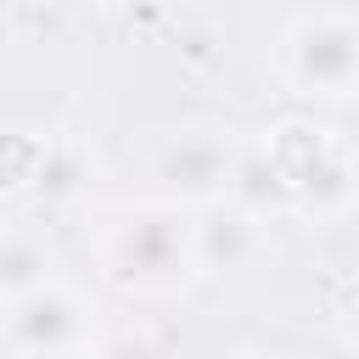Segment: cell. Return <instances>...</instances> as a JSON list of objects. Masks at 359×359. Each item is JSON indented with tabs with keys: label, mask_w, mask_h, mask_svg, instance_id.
<instances>
[{
	"label": "cell",
	"mask_w": 359,
	"mask_h": 359,
	"mask_svg": "<svg viewBox=\"0 0 359 359\" xmlns=\"http://www.w3.org/2000/svg\"><path fill=\"white\" fill-rule=\"evenodd\" d=\"M101 275L129 297H180L202 264H196V213L180 202H129L101 224L95 241Z\"/></svg>",
	"instance_id": "1"
},
{
	"label": "cell",
	"mask_w": 359,
	"mask_h": 359,
	"mask_svg": "<svg viewBox=\"0 0 359 359\" xmlns=\"http://www.w3.org/2000/svg\"><path fill=\"white\" fill-rule=\"evenodd\" d=\"M252 146L275 174L286 219L331 224V219L353 213V202H359V151L342 140V129L314 123V118H275L252 135Z\"/></svg>",
	"instance_id": "2"
},
{
	"label": "cell",
	"mask_w": 359,
	"mask_h": 359,
	"mask_svg": "<svg viewBox=\"0 0 359 359\" xmlns=\"http://www.w3.org/2000/svg\"><path fill=\"white\" fill-rule=\"evenodd\" d=\"M275 79L286 95L314 107L359 101V11L314 6L286 17L275 34Z\"/></svg>",
	"instance_id": "3"
},
{
	"label": "cell",
	"mask_w": 359,
	"mask_h": 359,
	"mask_svg": "<svg viewBox=\"0 0 359 359\" xmlns=\"http://www.w3.org/2000/svg\"><path fill=\"white\" fill-rule=\"evenodd\" d=\"M241 151H247V135L230 129V123H219V118H196V123L168 129V135L151 146L157 196H163V202H180V208L230 202Z\"/></svg>",
	"instance_id": "4"
},
{
	"label": "cell",
	"mask_w": 359,
	"mask_h": 359,
	"mask_svg": "<svg viewBox=\"0 0 359 359\" xmlns=\"http://www.w3.org/2000/svg\"><path fill=\"white\" fill-rule=\"evenodd\" d=\"M101 331V309L90 292L50 280L17 303L0 309V348L11 359H56V353H79L90 348Z\"/></svg>",
	"instance_id": "5"
},
{
	"label": "cell",
	"mask_w": 359,
	"mask_h": 359,
	"mask_svg": "<svg viewBox=\"0 0 359 359\" xmlns=\"http://www.w3.org/2000/svg\"><path fill=\"white\" fill-rule=\"evenodd\" d=\"M62 252L39 224H0V309L62 280Z\"/></svg>",
	"instance_id": "6"
},
{
	"label": "cell",
	"mask_w": 359,
	"mask_h": 359,
	"mask_svg": "<svg viewBox=\"0 0 359 359\" xmlns=\"http://www.w3.org/2000/svg\"><path fill=\"white\" fill-rule=\"evenodd\" d=\"M258 224L247 208L236 202H213L196 213V264L202 275H224V269H241L252 252H258Z\"/></svg>",
	"instance_id": "7"
},
{
	"label": "cell",
	"mask_w": 359,
	"mask_h": 359,
	"mask_svg": "<svg viewBox=\"0 0 359 359\" xmlns=\"http://www.w3.org/2000/svg\"><path fill=\"white\" fill-rule=\"evenodd\" d=\"M50 174V135L28 123H0V196H28Z\"/></svg>",
	"instance_id": "8"
},
{
	"label": "cell",
	"mask_w": 359,
	"mask_h": 359,
	"mask_svg": "<svg viewBox=\"0 0 359 359\" xmlns=\"http://www.w3.org/2000/svg\"><path fill=\"white\" fill-rule=\"evenodd\" d=\"M342 342L359 353V286L348 292V303H342Z\"/></svg>",
	"instance_id": "9"
},
{
	"label": "cell",
	"mask_w": 359,
	"mask_h": 359,
	"mask_svg": "<svg viewBox=\"0 0 359 359\" xmlns=\"http://www.w3.org/2000/svg\"><path fill=\"white\" fill-rule=\"evenodd\" d=\"M224 359H286V353H275V348H236V353H224Z\"/></svg>",
	"instance_id": "10"
},
{
	"label": "cell",
	"mask_w": 359,
	"mask_h": 359,
	"mask_svg": "<svg viewBox=\"0 0 359 359\" xmlns=\"http://www.w3.org/2000/svg\"><path fill=\"white\" fill-rule=\"evenodd\" d=\"M56 359H101L95 348H79V353H56Z\"/></svg>",
	"instance_id": "11"
},
{
	"label": "cell",
	"mask_w": 359,
	"mask_h": 359,
	"mask_svg": "<svg viewBox=\"0 0 359 359\" xmlns=\"http://www.w3.org/2000/svg\"><path fill=\"white\" fill-rule=\"evenodd\" d=\"M95 6H140V0H95Z\"/></svg>",
	"instance_id": "12"
}]
</instances>
